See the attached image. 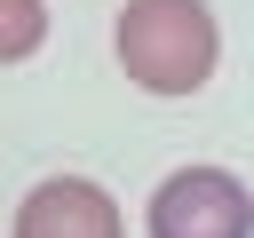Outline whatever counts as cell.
I'll use <instances>...</instances> for the list:
<instances>
[{
  "mask_svg": "<svg viewBox=\"0 0 254 238\" xmlns=\"http://www.w3.org/2000/svg\"><path fill=\"white\" fill-rule=\"evenodd\" d=\"M151 238H254V190L230 167H175L143 198Z\"/></svg>",
  "mask_w": 254,
  "mask_h": 238,
  "instance_id": "cell-2",
  "label": "cell"
},
{
  "mask_svg": "<svg viewBox=\"0 0 254 238\" xmlns=\"http://www.w3.org/2000/svg\"><path fill=\"white\" fill-rule=\"evenodd\" d=\"M111 56L127 71V87L143 95H198L222 63V24L206 0H127L111 16Z\"/></svg>",
  "mask_w": 254,
  "mask_h": 238,
  "instance_id": "cell-1",
  "label": "cell"
},
{
  "mask_svg": "<svg viewBox=\"0 0 254 238\" xmlns=\"http://www.w3.org/2000/svg\"><path fill=\"white\" fill-rule=\"evenodd\" d=\"M8 238H127V214L95 175H48L16 198Z\"/></svg>",
  "mask_w": 254,
  "mask_h": 238,
  "instance_id": "cell-3",
  "label": "cell"
},
{
  "mask_svg": "<svg viewBox=\"0 0 254 238\" xmlns=\"http://www.w3.org/2000/svg\"><path fill=\"white\" fill-rule=\"evenodd\" d=\"M48 48V0H0V63H32Z\"/></svg>",
  "mask_w": 254,
  "mask_h": 238,
  "instance_id": "cell-4",
  "label": "cell"
}]
</instances>
